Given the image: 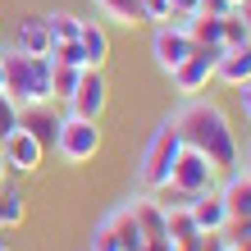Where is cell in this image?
I'll return each mask as SVG.
<instances>
[{
	"mask_svg": "<svg viewBox=\"0 0 251 251\" xmlns=\"http://www.w3.org/2000/svg\"><path fill=\"white\" fill-rule=\"evenodd\" d=\"M174 124H178L183 146L201 151L219 174H228V169L242 165V155H238V132H233V119H228V110L219 105V100L187 96L183 110L174 114Z\"/></svg>",
	"mask_w": 251,
	"mask_h": 251,
	"instance_id": "1",
	"label": "cell"
},
{
	"mask_svg": "<svg viewBox=\"0 0 251 251\" xmlns=\"http://www.w3.org/2000/svg\"><path fill=\"white\" fill-rule=\"evenodd\" d=\"M178 151H183V137H178V124H174V114H169V119H160V124H155V132L146 137L142 155H137V183H142V192H155V187H165V183L174 178Z\"/></svg>",
	"mask_w": 251,
	"mask_h": 251,
	"instance_id": "2",
	"label": "cell"
},
{
	"mask_svg": "<svg viewBox=\"0 0 251 251\" xmlns=\"http://www.w3.org/2000/svg\"><path fill=\"white\" fill-rule=\"evenodd\" d=\"M5 92L19 105H50V55L5 50Z\"/></svg>",
	"mask_w": 251,
	"mask_h": 251,
	"instance_id": "3",
	"label": "cell"
},
{
	"mask_svg": "<svg viewBox=\"0 0 251 251\" xmlns=\"http://www.w3.org/2000/svg\"><path fill=\"white\" fill-rule=\"evenodd\" d=\"M55 151H60L64 165H87L100 151V124L96 119H78V114H64L60 132H55Z\"/></svg>",
	"mask_w": 251,
	"mask_h": 251,
	"instance_id": "4",
	"label": "cell"
},
{
	"mask_svg": "<svg viewBox=\"0 0 251 251\" xmlns=\"http://www.w3.org/2000/svg\"><path fill=\"white\" fill-rule=\"evenodd\" d=\"M142 242H146V238H142L137 219H132V205H114V210L92 228L87 251H137Z\"/></svg>",
	"mask_w": 251,
	"mask_h": 251,
	"instance_id": "5",
	"label": "cell"
},
{
	"mask_svg": "<svg viewBox=\"0 0 251 251\" xmlns=\"http://www.w3.org/2000/svg\"><path fill=\"white\" fill-rule=\"evenodd\" d=\"M219 55H224V46H192V55L169 73L174 92H178L183 100H187V96H201L205 87L215 82V64H219Z\"/></svg>",
	"mask_w": 251,
	"mask_h": 251,
	"instance_id": "6",
	"label": "cell"
},
{
	"mask_svg": "<svg viewBox=\"0 0 251 251\" xmlns=\"http://www.w3.org/2000/svg\"><path fill=\"white\" fill-rule=\"evenodd\" d=\"M69 114H78V119H96L100 124V114H105L110 105V82H105V69H82V78L78 87H73V96L64 100Z\"/></svg>",
	"mask_w": 251,
	"mask_h": 251,
	"instance_id": "7",
	"label": "cell"
},
{
	"mask_svg": "<svg viewBox=\"0 0 251 251\" xmlns=\"http://www.w3.org/2000/svg\"><path fill=\"white\" fill-rule=\"evenodd\" d=\"M169 183H178V187H187V192H215V187H219V169H215V165H210V160H205L201 151L183 146Z\"/></svg>",
	"mask_w": 251,
	"mask_h": 251,
	"instance_id": "8",
	"label": "cell"
},
{
	"mask_svg": "<svg viewBox=\"0 0 251 251\" xmlns=\"http://www.w3.org/2000/svg\"><path fill=\"white\" fill-rule=\"evenodd\" d=\"M192 41L187 32H178V27H169V23H155V32H151V60L165 69V73H174L187 55H192Z\"/></svg>",
	"mask_w": 251,
	"mask_h": 251,
	"instance_id": "9",
	"label": "cell"
},
{
	"mask_svg": "<svg viewBox=\"0 0 251 251\" xmlns=\"http://www.w3.org/2000/svg\"><path fill=\"white\" fill-rule=\"evenodd\" d=\"M0 151H5V165L19 169V174H37L41 160H46V146H41L32 132H23V128H14L9 137L0 142Z\"/></svg>",
	"mask_w": 251,
	"mask_h": 251,
	"instance_id": "10",
	"label": "cell"
},
{
	"mask_svg": "<svg viewBox=\"0 0 251 251\" xmlns=\"http://www.w3.org/2000/svg\"><path fill=\"white\" fill-rule=\"evenodd\" d=\"M60 119L64 114H55V100L50 105H19V128L32 132V137L46 146V151H55V132H60Z\"/></svg>",
	"mask_w": 251,
	"mask_h": 251,
	"instance_id": "11",
	"label": "cell"
},
{
	"mask_svg": "<svg viewBox=\"0 0 251 251\" xmlns=\"http://www.w3.org/2000/svg\"><path fill=\"white\" fill-rule=\"evenodd\" d=\"M219 201L228 205V219H247L251 215V178L242 169H228V174H219Z\"/></svg>",
	"mask_w": 251,
	"mask_h": 251,
	"instance_id": "12",
	"label": "cell"
},
{
	"mask_svg": "<svg viewBox=\"0 0 251 251\" xmlns=\"http://www.w3.org/2000/svg\"><path fill=\"white\" fill-rule=\"evenodd\" d=\"M192 224H197V233H224L228 228V205L219 201V192H201L192 201Z\"/></svg>",
	"mask_w": 251,
	"mask_h": 251,
	"instance_id": "13",
	"label": "cell"
},
{
	"mask_svg": "<svg viewBox=\"0 0 251 251\" xmlns=\"http://www.w3.org/2000/svg\"><path fill=\"white\" fill-rule=\"evenodd\" d=\"M50 32H46V19L41 14H32V19H23L19 27H14V46L9 50H19V55H50Z\"/></svg>",
	"mask_w": 251,
	"mask_h": 251,
	"instance_id": "14",
	"label": "cell"
},
{
	"mask_svg": "<svg viewBox=\"0 0 251 251\" xmlns=\"http://www.w3.org/2000/svg\"><path fill=\"white\" fill-rule=\"evenodd\" d=\"M215 82H224V87H242V82H251V41L219 55V64H215Z\"/></svg>",
	"mask_w": 251,
	"mask_h": 251,
	"instance_id": "15",
	"label": "cell"
},
{
	"mask_svg": "<svg viewBox=\"0 0 251 251\" xmlns=\"http://www.w3.org/2000/svg\"><path fill=\"white\" fill-rule=\"evenodd\" d=\"M78 46L87 50V64H92V69H105V60H110V32H105L96 19H82Z\"/></svg>",
	"mask_w": 251,
	"mask_h": 251,
	"instance_id": "16",
	"label": "cell"
},
{
	"mask_svg": "<svg viewBox=\"0 0 251 251\" xmlns=\"http://www.w3.org/2000/svg\"><path fill=\"white\" fill-rule=\"evenodd\" d=\"M132 219H137V228H142V238H165V210L155 205V197L146 192V197H132Z\"/></svg>",
	"mask_w": 251,
	"mask_h": 251,
	"instance_id": "17",
	"label": "cell"
},
{
	"mask_svg": "<svg viewBox=\"0 0 251 251\" xmlns=\"http://www.w3.org/2000/svg\"><path fill=\"white\" fill-rule=\"evenodd\" d=\"M165 238H169L174 247H187V242L201 238L197 224H192V210H169V215H165Z\"/></svg>",
	"mask_w": 251,
	"mask_h": 251,
	"instance_id": "18",
	"label": "cell"
},
{
	"mask_svg": "<svg viewBox=\"0 0 251 251\" xmlns=\"http://www.w3.org/2000/svg\"><path fill=\"white\" fill-rule=\"evenodd\" d=\"M23 215H27L23 192H14V187L5 183V187H0V233H5V228H19V224H23Z\"/></svg>",
	"mask_w": 251,
	"mask_h": 251,
	"instance_id": "19",
	"label": "cell"
},
{
	"mask_svg": "<svg viewBox=\"0 0 251 251\" xmlns=\"http://www.w3.org/2000/svg\"><path fill=\"white\" fill-rule=\"evenodd\" d=\"M151 197H155L160 210L169 215V210H192V201H197L201 192H187V187H178V183H165V187H155Z\"/></svg>",
	"mask_w": 251,
	"mask_h": 251,
	"instance_id": "20",
	"label": "cell"
},
{
	"mask_svg": "<svg viewBox=\"0 0 251 251\" xmlns=\"http://www.w3.org/2000/svg\"><path fill=\"white\" fill-rule=\"evenodd\" d=\"M41 19H46V32H50V41H78V32H82V19H78V14L55 9V14H41Z\"/></svg>",
	"mask_w": 251,
	"mask_h": 251,
	"instance_id": "21",
	"label": "cell"
},
{
	"mask_svg": "<svg viewBox=\"0 0 251 251\" xmlns=\"http://www.w3.org/2000/svg\"><path fill=\"white\" fill-rule=\"evenodd\" d=\"M96 9L114 23H128V27L142 23V0H96Z\"/></svg>",
	"mask_w": 251,
	"mask_h": 251,
	"instance_id": "22",
	"label": "cell"
},
{
	"mask_svg": "<svg viewBox=\"0 0 251 251\" xmlns=\"http://www.w3.org/2000/svg\"><path fill=\"white\" fill-rule=\"evenodd\" d=\"M78 78H82V69L50 64V96H55V100H69V96H73V87H78Z\"/></svg>",
	"mask_w": 251,
	"mask_h": 251,
	"instance_id": "23",
	"label": "cell"
},
{
	"mask_svg": "<svg viewBox=\"0 0 251 251\" xmlns=\"http://www.w3.org/2000/svg\"><path fill=\"white\" fill-rule=\"evenodd\" d=\"M50 64H69V69H92L87 64V50L78 41H55L50 46Z\"/></svg>",
	"mask_w": 251,
	"mask_h": 251,
	"instance_id": "24",
	"label": "cell"
},
{
	"mask_svg": "<svg viewBox=\"0 0 251 251\" xmlns=\"http://www.w3.org/2000/svg\"><path fill=\"white\" fill-rule=\"evenodd\" d=\"M219 41H224V50H233V46H247V41H251L247 23L238 19V14H228V19H219Z\"/></svg>",
	"mask_w": 251,
	"mask_h": 251,
	"instance_id": "25",
	"label": "cell"
},
{
	"mask_svg": "<svg viewBox=\"0 0 251 251\" xmlns=\"http://www.w3.org/2000/svg\"><path fill=\"white\" fill-rule=\"evenodd\" d=\"M14 128H19V100L9 92H0V142H5Z\"/></svg>",
	"mask_w": 251,
	"mask_h": 251,
	"instance_id": "26",
	"label": "cell"
},
{
	"mask_svg": "<svg viewBox=\"0 0 251 251\" xmlns=\"http://www.w3.org/2000/svg\"><path fill=\"white\" fill-rule=\"evenodd\" d=\"M192 41H197V46H224V41H219V19H197Z\"/></svg>",
	"mask_w": 251,
	"mask_h": 251,
	"instance_id": "27",
	"label": "cell"
},
{
	"mask_svg": "<svg viewBox=\"0 0 251 251\" xmlns=\"http://www.w3.org/2000/svg\"><path fill=\"white\" fill-rule=\"evenodd\" d=\"M169 0H142V23H169Z\"/></svg>",
	"mask_w": 251,
	"mask_h": 251,
	"instance_id": "28",
	"label": "cell"
},
{
	"mask_svg": "<svg viewBox=\"0 0 251 251\" xmlns=\"http://www.w3.org/2000/svg\"><path fill=\"white\" fill-rule=\"evenodd\" d=\"M224 238H228V247H242V242L251 238V215H247V219H228Z\"/></svg>",
	"mask_w": 251,
	"mask_h": 251,
	"instance_id": "29",
	"label": "cell"
},
{
	"mask_svg": "<svg viewBox=\"0 0 251 251\" xmlns=\"http://www.w3.org/2000/svg\"><path fill=\"white\" fill-rule=\"evenodd\" d=\"M233 0H201V19H228Z\"/></svg>",
	"mask_w": 251,
	"mask_h": 251,
	"instance_id": "30",
	"label": "cell"
},
{
	"mask_svg": "<svg viewBox=\"0 0 251 251\" xmlns=\"http://www.w3.org/2000/svg\"><path fill=\"white\" fill-rule=\"evenodd\" d=\"M174 14H201V0H169Z\"/></svg>",
	"mask_w": 251,
	"mask_h": 251,
	"instance_id": "31",
	"label": "cell"
},
{
	"mask_svg": "<svg viewBox=\"0 0 251 251\" xmlns=\"http://www.w3.org/2000/svg\"><path fill=\"white\" fill-rule=\"evenodd\" d=\"M233 92H238V105H242V114L251 119V82H242V87H233Z\"/></svg>",
	"mask_w": 251,
	"mask_h": 251,
	"instance_id": "32",
	"label": "cell"
},
{
	"mask_svg": "<svg viewBox=\"0 0 251 251\" xmlns=\"http://www.w3.org/2000/svg\"><path fill=\"white\" fill-rule=\"evenodd\" d=\"M137 251H174V242H169V238H146Z\"/></svg>",
	"mask_w": 251,
	"mask_h": 251,
	"instance_id": "33",
	"label": "cell"
},
{
	"mask_svg": "<svg viewBox=\"0 0 251 251\" xmlns=\"http://www.w3.org/2000/svg\"><path fill=\"white\" fill-rule=\"evenodd\" d=\"M233 14H238V19L247 23V32H251V0H242V5H233Z\"/></svg>",
	"mask_w": 251,
	"mask_h": 251,
	"instance_id": "34",
	"label": "cell"
},
{
	"mask_svg": "<svg viewBox=\"0 0 251 251\" xmlns=\"http://www.w3.org/2000/svg\"><path fill=\"white\" fill-rule=\"evenodd\" d=\"M5 178H9V165H5V151H0V187H5Z\"/></svg>",
	"mask_w": 251,
	"mask_h": 251,
	"instance_id": "35",
	"label": "cell"
},
{
	"mask_svg": "<svg viewBox=\"0 0 251 251\" xmlns=\"http://www.w3.org/2000/svg\"><path fill=\"white\" fill-rule=\"evenodd\" d=\"M0 92H5V50H0Z\"/></svg>",
	"mask_w": 251,
	"mask_h": 251,
	"instance_id": "36",
	"label": "cell"
},
{
	"mask_svg": "<svg viewBox=\"0 0 251 251\" xmlns=\"http://www.w3.org/2000/svg\"><path fill=\"white\" fill-rule=\"evenodd\" d=\"M233 251H251V238H247V242H242V247H233Z\"/></svg>",
	"mask_w": 251,
	"mask_h": 251,
	"instance_id": "37",
	"label": "cell"
},
{
	"mask_svg": "<svg viewBox=\"0 0 251 251\" xmlns=\"http://www.w3.org/2000/svg\"><path fill=\"white\" fill-rule=\"evenodd\" d=\"M242 174H247V178H251V155H247V169H242Z\"/></svg>",
	"mask_w": 251,
	"mask_h": 251,
	"instance_id": "38",
	"label": "cell"
},
{
	"mask_svg": "<svg viewBox=\"0 0 251 251\" xmlns=\"http://www.w3.org/2000/svg\"><path fill=\"white\" fill-rule=\"evenodd\" d=\"M0 251H14V247H9V242H0Z\"/></svg>",
	"mask_w": 251,
	"mask_h": 251,
	"instance_id": "39",
	"label": "cell"
},
{
	"mask_svg": "<svg viewBox=\"0 0 251 251\" xmlns=\"http://www.w3.org/2000/svg\"><path fill=\"white\" fill-rule=\"evenodd\" d=\"M233 5H242V0H233Z\"/></svg>",
	"mask_w": 251,
	"mask_h": 251,
	"instance_id": "40",
	"label": "cell"
}]
</instances>
